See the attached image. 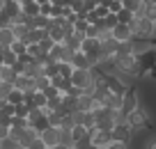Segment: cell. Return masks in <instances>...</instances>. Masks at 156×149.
I'll return each instance as SVG.
<instances>
[{"label":"cell","instance_id":"6da1fadb","mask_svg":"<svg viewBox=\"0 0 156 149\" xmlns=\"http://www.w3.org/2000/svg\"><path fill=\"white\" fill-rule=\"evenodd\" d=\"M110 142L131 144L133 142V129L126 124V122H115V126L110 129Z\"/></svg>","mask_w":156,"mask_h":149},{"label":"cell","instance_id":"7a4b0ae2","mask_svg":"<svg viewBox=\"0 0 156 149\" xmlns=\"http://www.w3.org/2000/svg\"><path fill=\"white\" fill-rule=\"evenodd\" d=\"M126 124L133 129V133H140V131L147 126V112L138 106L136 110H131V112L126 115Z\"/></svg>","mask_w":156,"mask_h":149},{"label":"cell","instance_id":"3957f363","mask_svg":"<svg viewBox=\"0 0 156 149\" xmlns=\"http://www.w3.org/2000/svg\"><path fill=\"white\" fill-rule=\"evenodd\" d=\"M138 106H140V96L136 94V87H129V90L122 94V106H119V112H122V115H129V112L136 110Z\"/></svg>","mask_w":156,"mask_h":149},{"label":"cell","instance_id":"277c9868","mask_svg":"<svg viewBox=\"0 0 156 149\" xmlns=\"http://www.w3.org/2000/svg\"><path fill=\"white\" fill-rule=\"evenodd\" d=\"M73 53H76V51H69V48L60 41V44H53V48L48 51L46 58H48L51 62H71V55Z\"/></svg>","mask_w":156,"mask_h":149},{"label":"cell","instance_id":"5b68a950","mask_svg":"<svg viewBox=\"0 0 156 149\" xmlns=\"http://www.w3.org/2000/svg\"><path fill=\"white\" fill-rule=\"evenodd\" d=\"M69 83H71L73 87H87L92 85V73H90V69H73L71 76H69Z\"/></svg>","mask_w":156,"mask_h":149},{"label":"cell","instance_id":"8992f818","mask_svg":"<svg viewBox=\"0 0 156 149\" xmlns=\"http://www.w3.org/2000/svg\"><path fill=\"white\" fill-rule=\"evenodd\" d=\"M39 138H41V142L48 149L55 147V144H60V126H48V129H44L39 133Z\"/></svg>","mask_w":156,"mask_h":149},{"label":"cell","instance_id":"52a82bcc","mask_svg":"<svg viewBox=\"0 0 156 149\" xmlns=\"http://www.w3.org/2000/svg\"><path fill=\"white\" fill-rule=\"evenodd\" d=\"M78 51L85 53V55H101V53H99V39L97 37H83Z\"/></svg>","mask_w":156,"mask_h":149},{"label":"cell","instance_id":"ba28073f","mask_svg":"<svg viewBox=\"0 0 156 149\" xmlns=\"http://www.w3.org/2000/svg\"><path fill=\"white\" fill-rule=\"evenodd\" d=\"M110 34L117 39V41H126V39L133 37L131 28H129L126 23H115V25H112V30H110Z\"/></svg>","mask_w":156,"mask_h":149},{"label":"cell","instance_id":"9c48e42d","mask_svg":"<svg viewBox=\"0 0 156 149\" xmlns=\"http://www.w3.org/2000/svg\"><path fill=\"white\" fill-rule=\"evenodd\" d=\"M46 37H48V39H53L55 44H60V41L64 39V32H62V28H60L58 23L48 21V25H46Z\"/></svg>","mask_w":156,"mask_h":149},{"label":"cell","instance_id":"30bf717a","mask_svg":"<svg viewBox=\"0 0 156 149\" xmlns=\"http://www.w3.org/2000/svg\"><path fill=\"white\" fill-rule=\"evenodd\" d=\"M92 106H94V101H92V96L90 94H80L76 96V110L78 112H87V110H92Z\"/></svg>","mask_w":156,"mask_h":149},{"label":"cell","instance_id":"8fae6325","mask_svg":"<svg viewBox=\"0 0 156 149\" xmlns=\"http://www.w3.org/2000/svg\"><path fill=\"white\" fill-rule=\"evenodd\" d=\"M0 12H2L5 16H9V21H12L16 14H21V5L16 2V0H5V2H2V9H0Z\"/></svg>","mask_w":156,"mask_h":149},{"label":"cell","instance_id":"7c38bea8","mask_svg":"<svg viewBox=\"0 0 156 149\" xmlns=\"http://www.w3.org/2000/svg\"><path fill=\"white\" fill-rule=\"evenodd\" d=\"M12 85H14L16 90H21V92H30V90H32V78H30V76H23V73H19V76L12 80Z\"/></svg>","mask_w":156,"mask_h":149},{"label":"cell","instance_id":"4fadbf2b","mask_svg":"<svg viewBox=\"0 0 156 149\" xmlns=\"http://www.w3.org/2000/svg\"><path fill=\"white\" fill-rule=\"evenodd\" d=\"M71 67L73 69H90V60L85 53H80V51H76V53L71 55Z\"/></svg>","mask_w":156,"mask_h":149},{"label":"cell","instance_id":"5bb4252c","mask_svg":"<svg viewBox=\"0 0 156 149\" xmlns=\"http://www.w3.org/2000/svg\"><path fill=\"white\" fill-rule=\"evenodd\" d=\"M25 55H28L30 60H37V62H41V60L46 58V53L39 48V44H28V46H25Z\"/></svg>","mask_w":156,"mask_h":149},{"label":"cell","instance_id":"9a60e30c","mask_svg":"<svg viewBox=\"0 0 156 149\" xmlns=\"http://www.w3.org/2000/svg\"><path fill=\"white\" fill-rule=\"evenodd\" d=\"M112 126H115V115L103 117V119H97V122H94V131H103V133H110Z\"/></svg>","mask_w":156,"mask_h":149},{"label":"cell","instance_id":"2e32d148","mask_svg":"<svg viewBox=\"0 0 156 149\" xmlns=\"http://www.w3.org/2000/svg\"><path fill=\"white\" fill-rule=\"evenodd\" d=\"M90 140H92V144H97V147H108V144H110V133L94 131V133L90 135Z\"/></svg>","mask_w":156,"mask_h":149},{"label":"cell","instance_id":"e0dca14e","mask_svg":"<svg viewBox=\"0 0 156 149\" xmlns=\"http://www.w3.org/2000/svg\"><path fill=\"white\" fill-rule=\"evenodd\" d=\"M51 85H53L55 90L60 92V94H64V92L71 87V83H69V78H62V76H58V73H55V76L51 78Z\"/></svg>","mask_w":156,"mask_h":149},{"label":"cell","instance_id":"ac0fdd59","mask_svg":"<svg viewBox=\"0 0 156 149\" xmlns=\"http://www.w3.org/2000/svg\"><path fill=\"white\" fill-rule=\"evenodd\" d=\"M69 133H71V140H73V142H76V140L85 138V135H92L94 131H92V133H87V129H85L83 124H73L71 129H69Z\"/></svg>","mask_w":156,"mask_h":149},{"label":"cell","instance_id":"d6986e66","mask_svg":"<svg viewBox=\"0 0 156 149\" xmlns=\"http://www.w3.org/2000/svg\"><path fill=\"white\" fill-rule=\"evenodd\" d=\"M71 71H73L71 62H55V73H58V76L69 78V76H71Z\"/></svg>","mask_w":156,"mask_h":149},{"label":"cell","instance_id":"ffe728a7","mask_svg":"<svg viewBox=\"0 0 156 149\" xmlns=\"http://www.w3.org/2000/svg\"><path fill=\"white\" fill-rule=\"evenodd\" d=\"M14 32H12V28L7 25V28H0V46H9L12 41H14Z\"/></svg>","mask_w":156,"mask_h":149},{"label":"cell","instance_id":"44dd1931","mask_svg":"<svg viewBox=\"0 0 156 149\" xmlns=\"http://www.w3.org/2000/svg\"><path fill=\"white\" fill-rule=\"evenodd\" d=\"M30 126H32V129L34 131H37V133H41V131H44V129H48V117H46V115H39L37 117V119H32V122H30Z\"/></svg>","mask_w":156,"mask_h":149},{"label":"cell","instance_id":"7402d4cb","mask_svg":"<svg viewBox=\"0 0 156 149\" xmlns=\"http://www.w3.org/2000/svg\"><path fill=\"white\" fill-rule=\"evenodd\" d=\"M9 28H12V32H14L16 39H23L25 34H28V30H30L25 23H9Z\"/></svg>","mask_w":156,"mask_h":149},{"label":"cell","instance_id":"603a6c76","mask_svg":"<svg viewBox=\"0 0 156 149\" xmlns=\"http://www.w3.org/2000/svg\"><path fill=\"white\" fill-rule=\"evenodd\" d=\"M16 76H19V73H14V69H12V67H5V64L0 67V80H2V83H12Z\"/></svg>","mask_w":156,"mask_h":149},{"label":"cell","instance_id":"cb8c5ba5","mask_svg":"<svg viewBox=\"0 0 156 149\" xmlns=\"http://www.w3.org/2000/svg\"><path fill=\"white\" fill-rule=\"evenodd\" d=\"M115 16H117V23H131V21H133V16H136V14H133V12H129V9H124V7H122V9H119V12H115Z\"/></svg>","mask_w":156,"mask_h":149},{"label":"cell","instance_id":"d4e9b609","mask_svg":"<svg viewBox=\"0 0 156 149\" xmlns=\"http://www.w3.org/2000/svg\"><path fill=\"white\" fill-rule=\"evenodd\" d=\"M142 5H145L142 0H122V7H124V9H129V12H133V14H136Z\"/></svg>","mask_w":156,"mask_h":149},{"label":"cell","instance_id":"484cf974","mask_svg":"<svg viewBox=\"0 0 156 149\" xmlns=\"http://www.w3.org/2000/svg\"><path fill=\"white\" fill-rule=\"evenodd\" d=\"M0 149H21V147H19V142H16L12 135H7V138L0 140Z\"/></svg>","mask_w":156,"mask_h":149},{"label":"cell","instance_id":"4316f807","mask_svg":"<svg viewBox=\"0 0 156 149\" xmlns=\"http://www.w3.org/2000/svg\"><path fill=\"white\" fill-rule=\"evenodd\" d=\"M48 16H41V14H34L32 16V28H46L48 25Z\"/></svg>","mask_w":156,"mask_h":149},{"label":"cell","instance_id":"83f0119b","mask_svg":"<svg viewBox=\"0 0 156 149\" xmlns=\"http://www.w3.org/2000/svg\"><path fill=\"white\" fill-rule=\"evenodd\" d=\"M37 44H39V48H41V51H44V53L48 55V51L53 48V44H55V41H53V39H48V37H44V39H39Z\"/></svg>","mask_w":156,"mask_h":149},{"label":"cell","instance_id":"f1b7e54d","mask_svg":"<svg viewBox=\"0 0 156 149\" xmlns=\"http://www.w3.org/2000/svg\"><path fill=\"white\" fill-rule=\"evenodd\" d=\"M28 110H30V108L25 106V103H16V106H14V115L16 117H28Z\"/></svg>","mask_w":156,"mask_h":149},{"label":"cell","instance_id":"f546056e","mask_svg":"<svg viewBox=\"0 0 156 149\" xmlns=\"http://www.w3.org/2000/svg\"><path fill=\"white\" fill-rule=\"evenodd\" d=\"M90 144H92V140H90V135H85V138L76 140V142H73V147H76V149H87Z\"/></svg>","mask_w":156,"mask_h":149},{"label":"cell","instance_id":"4dcf8cb0","mask_svg":"<svg viewBox=\"0 0 156 149\" xmlns=\"http://www.w3.org/2000/svg\"><path fill=\"white\" fill-rule=\"evenodd\" d=\"M41 92H44V96H46V99H55V96H60V92L55 90L53 85H48L46 90H41Z\"/></svg>","mask_w":156,"mask_h":149},{"label":"cell","instance_id":"1f68e13d","mask_svg":"<svg viewBox=\"0 0 156 149\" xmlns=\"http://www.w3.org/2000/svg\"><path fill=\"white\" fill-rule=\"evenodd\" d=\"M39 14L51 19V2H41V5H39Z\"/></svg>","mask_w":156,"mask_h":149},{"label":"cell","instance_id":"d6a6232c","mask_svg":"<svg viewBox=\"0 0 156 149\" xmlns=\"http://www.w3.org/2000/svg\"><path fill=\"white\" fill-rule=\"evenodd\" d=\"M119 9H122V2H119V0H110L108 12H112V14H115V12H119Z\"/></svg>","mask_w":156,"mask_h":149},{"label":"cell","instance_id":"836d02e7","mask_svg":"<svg viewBox=\"0 0 156 149\" xmlns=\"http://www.w3.org/2000/svg\"><path fill=\"white\" fill-rule=\"evenodd\" d=\"M131 144H124V142H110L108 144V149H129Z\"/></svg>","mask_w":156,"mask_h":149},{"label":"cell","instance_id":"e575fe53","mask_svg":"<svg viewBox=\"0 0 156 149\" xmlns=\"http://www.w3.org/2000/svg\"><path fill=\"white\" fill-rule=\"evenodd\" d=\"M7 25H9V16H5L0 12V28H7Z\"/></svg>","mask_w":156,"mask_h":149},{"label":"cell","instance_id":"d590c367","mask_svg":"<svg viewBox=\"0 0 156 149\" xmlns=\"http://www.w3.org/2000/svg\"><path fill=\"white\" fill-rule=\"evenodd\" d=\"M51 149H69V147H64V144H55V147H51Z\"/></svg>","mask_w":156,"mask_h":149},{"label":"cell","instance_id":"8d00e7d4","mask_svg":"<svg viewBox=\"0 0 156 149\" xmlns=\"http://www.w3.org/2000/svg\"><path fill=\"white\" fill-rule=\"evenodd\" d=\"M145 5H156V0H142Z\"/></svg>","mask_w":156,"mask_h":149},{"label":"cell","instance_id":"74e56055","mask_svg":"<svg viewBox=\"0 0 156 149\" xmlns=\"http://www.w3.org/2000/svg\"><path fill=\"white\" fill-rule=\"evenodd\" d=\"M34 2H37V5H41V2H48V0H34Z\"/></svg>","mask_w":156,"mask_h":149},{"label":"cell","instance_id":"f35d334b","mask_svg":"<svg viewBox=\"0 0 156 149\" xmlns=\"http://www.w3.org/2000/svg\"><path fill=\"white\" fill-rule=\"evenodd\" d=\"M69 149H76V147H73V144H71V147H69Z\"/></svg>","mask_w":156,"mask_h":149},{"label":"cell","instance_id":"ab89813d","mask_svg":"<svg viewBox=\"0 0 156 149\" xmlns=\"http://www.w3.org/2000/svg\"><path fill=\"white\" fill-rule=\"evenodd\" d=\"M0 87H2V80H0Z\"/></svg>","mask_w":156,"mask_h":149},{"label":"cell","instance_id":"60d3db41","mask_svg":"<svg viewBox=\"0 0 156 149\" xmlns=\"http://www.w3.org/2000/svg\"><path fill=\"white\" fill-rule=\"evenodd\" d=\"M101 149H108V147H101Z\"/></svg>","mask_w":156,"mask_h":149},{"label":"cell","instance_id":"b9f144b4","mask_svg":"<svg viewBox=\"0 0 156 149\" xmlns=\"http://www.w3.org/2000/svg\"><path fill=\"white\" fill-rule=\"evenodd\" d=\"M46 149H48V147H46Z\"/></svg>","mask_w":156,"mask_h":149}]
</instances>
